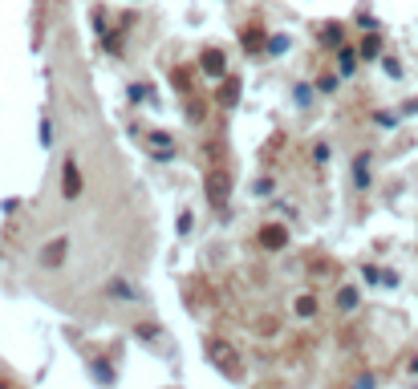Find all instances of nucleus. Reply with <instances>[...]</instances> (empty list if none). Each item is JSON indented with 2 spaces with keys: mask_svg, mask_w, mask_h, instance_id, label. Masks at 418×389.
<instances>
[{
  "mask_svg": "<svg viewBox=\"0 0 418 389\" xmlns=\"http://www.w3.org/2000/svg\"><path fill=\"white\" fill-rule=\"evenodd\" d=\"M378 53H382V37H378V33H370V37L362 41V57H378Z\"/></svg>",
  "mask_w": 418,
  "mask_h": 389,
  "instance_id": "13",
  "label": "nucleus"
},
{
  "mask_svg": "<svg viewBox=\"0 0 418 389\" xmlns=\"http://www.w3.org/2000/svg\"><path fill=\"white\" fill-rule=\"evenodd\" d=\"M337 304L349 312V308H358V288H341V296H337Z\"/></svg>",
  "mask_w": 418,
  "mask_h": 389,
  "instance_id": "14",
  "label": "nucleus"
},
{
  "mask_svg": "<svg viewBox=\"0 0 418 389\" xmlns=\"http://www.w3.org/2000/svg\"><path fill=\"white\" fill-rule=\"evenodd\" d=\"M146 93H150L146 86H130V97H135V102H146Z\"/></svg>",
  "mask_w": 418,
  "mask_h": 389,
  "instance_id": "19",
  "label": "nucleus"
},
{
  "mask_svg": "<svg viewBox=\"0 0 418 389\" xmlns=\"http://www.w3.org/2000/svg\"><path fill=\"white\" fill-rule=\"evenodd\" d=\"M61 195L65 199H78L82 195V171H78L73 158H65V167H61Z\"/></svg>",
  "mask_w": 418,
  "mask_h": 389,
  "instance_id": "5",
  "label": "nucleus"
},
{
  "mask_svg": "<svg viewBox=\"0 0 418 389\" xmlns=\"http://www.w3.org/2000/svg\"><path fill=\"white\" fill-rule=\"evenodd\" d=\"M207 353H211V361L224 369V373H232V377H240V353H235L228 341H207Z\"/></svg>",
  "mask_w": 418,
  "mask_h": 389,
  "instance_id": "2",
  "label": "nucleus"
},
{
  "mask_svg": "<svg viewBox=\"0 0 418 389\" xmlns=\"http://www.w3.org/2000/svg\"><path fill=\"white\" fill-rule=\"evenodd\" d=\"M358 57H353V49H341V73H353L358 65H353Z\"/></svg>",
  "mask_w": 418,
  "mask_h": 389,
  "instance_id": "16",
  "label": "nucleus"
},
{
  "mask_svg": "<svg viewBox=\"0 0 418 389\" xmlns=\"http://www.w3.org/2000/svg\"><path fill=\"white\" fill-rule=\"evenodd\" d=\"M256 333H264V337H272V333H277V320H272V316H264V320L256 325Z\"/></svg>",
  "mask_w": 418,
  "mask_h": 389,
  "instance_id": "18",
  "label": "nucleus"
},
{
  "mask_svg": "<svg viewBox=\"0 0 418 389\" xmlns=\"http://www.w3.org/2000/svg\"><path fill=\"white\" fill-rule=\"evenodd\" d=\"M366 163H370L366 154H358V158H353V182H358V187H366V182H370V167H366Z\"/></svg>",
  "mask_w": 418,
  "mask_h": 389,
  "instance_id": "11",
  "label": "nucleus"
},
{
  "mask_svg": "<svg viewBox=\"0 0 418 389\" xmlns=\"http://www.w3.org/2000/svg\"><path fill=\"white\" fill-rule=\"evenodd\" d=\"M260 248L264 252H284L288 248V227L284 223H264L260 227Z\"/></svg>",
  "mask_w": 418,
  "mask_h": 389,
  "instance_id": "3",
  "label": "nucleus"
},
{
  "mask_svg": "<svg viewBox=\"0 0 418 389\" xmlns=\"http://www.w3.org/2000/svg\"><path fill=\"white\" fill-rule=\"evenodd\" d=\"M235 102H240V82H224V86H220V106H235Z\"/></svg>",
  "mask_w": 418,
  "mask_h": 389,
  "instance_id": "10",
  "label": "nucleus"
},
{
  "mask_svg": "<svg viewBox=\"0 0 418 389\" xmlns=\"http://www.w3.org/2000/svg\"><path fill=\"white\" fill-rule=\"evenodd\" d=\"M203 191H207V203H211L216 211H224V203H228V195H232V174L228 171H207Z\"/></svg>",
  "mask_w": 418,
  "mask_h": 389,
  "instance_id": "1",
  "label": "nucleus"
},
{
  "mask_svg": "<svg viewBox=\"0 0 418 389\" xmlns=\"http://www.w3.org/2000/svg\"><path fill=\"white\" fill-rule=\"evenodd\" d=\"M179 231H183V235L191 231V211H183V215H179Z\"/></svg>",
  "mask_w": 418,
  "mask_h": 389,
  "instance_id": "20",
  "label": "nucleus"
},
{
  "mask_svg": "<svg viewBox=\"0 0 418 389\" xmlns=\"http://www.w3.org/2000/svg\"><path fill=\"white\" fill-rule=\"evenodd\" d=\"M317 89H321V93H333V89H337V78H333V73H321V78H317Z\"/></svg>",
  "mask_w": 418,
  "mask_h": 389,
  "instance_id": "17",
  "label": "nucleus"
},
{
  "mask_svg": "<svg viewBox=\"0 0 418 389\" xmlns=\"http://www.w3.org/2000/svg\"><path fill=\"white\" fill-rule=\"evenodd\" d=\"M110 296H118V300H130L135 292H130V284H122V280H114V284H110Z\"/></svg>",
  "mask_w": 418,
  "mask_h": 389,
  "instance_id": "15",
  "label": "nucleus"
},
{
  "mask_svg": "<svg viewBox=\"0 0 418 389\" xmlns=\"http://www.w3.org/2000/svg\"><path fill=\"white\" fill-rule=\"evenodd\" d=\"M292 308H297V316H313L317 312V296H297Z\"/></svg>",
  "mask_w": 418,
  "mask_h": 389,
  "instance_id": "12",
  "label": "nucleus"
},
{
  "mask_svg": "<svg viewBox=\"0 0 418 389\" xmlns=\"http://www.w3.org/2000/svg\"><path fill=\"white\" fill-rule=\"evenodd\" d=\"M0 389H8V386H0Z\"/></svg>",
  "mask_w": 418,
  "mask_h": 389,
  "instance_id": "21",
  "label": "nucleus"
},
{
  "mask_svg": "<svg viewBox=\"0 0 418 389\" xmlns=\"http://www.w3.org/2000/svg\"><path fill=\"white\" fill-rule=\"evenodd\" d=\"M341 33H345V29H341L337 21H333V25H325V29H321V45H329V49H341Z\"/></svg>",
  "mask_w": 418,
  "mask_h": 389,
  "instance_id": "9",
  "label": "nucleus"
},
{
  "mask_svg": "<svg viewBox=\"0 0 418 389\" xmlns=\"http://www.w3.org/2000/svg\"><path fill=\"white\" fill-rule=\"evenodd\" d=\"M146 146H150V154H154L159 163H167V158L175 154V142H171V134H150V138H146Z\"/></svg>",
  "mask_w": 418,
  "mask_h": 389,
  "instance_id": "7",
  "label": "nucleus"
},
{
  "mask_svg": "<svg viewBox=\"0 0 418 389\" xmlns=\"http://www.w3.org/2000/svg\"><path fill=\"white\" fill-rule=\"evenodd\" d=\"M199 69H203L207 78H224V73H228V57H224V49H203V53H199Z\"/></svg>",
  "mask_w": 418,
  "mask_h": 389,
  "instance_id": "4",
  "label": "nucleus"
},
{
  "mask_svg": "<svg viewBox=\"0 0 418 389\" xmlns=\"http://www.w3.org/2000/svg\"><path fill=\"white\" fill-rule=\"evenodd\" d=\"M240 45H244V53H260V49H264V29H260V25L240 29Z\"/></svg>",
  "mask_w": 418,
  "mask_h": 389,
  "instance_id": "8",
  "label": "nucleus"
},
{
  "mask_svg": "<svg viewBox=\"0 0 418 389\" xmlns=\"http://www.w3.org/2000/svg\"><path fill=\"white\" fill-rule=\"evenodd\" d=\"M65 256H69V239H65V235L49 239L45 248H41V263H45V268H61V263H65Z\"/></svg>",
  "mask_w": 418,
  "mask_h": 389,
  "instance_id": "6",
  "label": "nucleus"
}]
</instances>
